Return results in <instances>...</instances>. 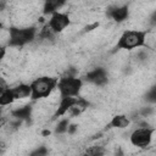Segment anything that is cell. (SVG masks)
Here are the masks:
<instances>
[{
    "instance_id": "cell-1",
    "label": "cell",
    "mask_w": 156,
    "mask_h": 156,
    "mask_svg": "<svg viewBox=\"0 0 156 156\" xmlns=\"http://www.w3.org/2000/svg\"><path fill=\"white\" fill-rule=\"evenodd\" d=\"M57 79L52 77H40L35 79L30 87V98L32 100H38L41 98H46L50 93L57 87Z\"/></svg>"
},
{
    "instance_id": "cell-2",
    "label": "cell",
    "mask_w": 156,
    "mask_h": 156,
    "mask_svg": "<svg viewBox=\"0 0 156 156\" xmlns=\"http://www.w3.org/2000/svg\"><path fill=\"white\" fill-rule=\"evenodd\" d=\"M146 32L144 30H126L117 41L116 49L133 50L145 44Z\"/></svg>"
},
{
    "instance_id": "cell-3",
    "label": "cell",
    "mask_w": 156,
    "mask_h": 156,
    "mask_svg": "<svg viewBox=\"0 0 156 156\" xmlns=\"http://www.w3.org/2000/svg\"><path fill=\"white\" fill-rule=\"evenodd\" d=\"M35 32H37L35 27H27V28L11 27L9 45L10 46H23L34 39Z\"/></svg>"
},
{
    "instance_id": "cell-4",
    "label": "cell",
    "mask_w": 156,
    "mask_h": 156,
    "mask_svg": "<svg viewBox=\"0 0 156 156\" xmlns=\"http://www.w3.org/2000/svg\"><path fill=\"white\" fill-rule=\"evenodd\" d=\"M82 79L76 78V77H69L66 76L61 78L57 82V88L60 90L61 98H74L79 94L80 88H82Z\"/></svg>"
},
{
    "instance_id": "cell-5",
    "label": "cell",
    "mask_w": 156,
    "mask_h": 156,
    "mask_svg": "<svg viewBox=\"0 0 156 156\" xmlns=\"http://www.w3.org/2000/svg\"><path fill=\"white\" fill-rule=\"evenodd\" d=\"M154 132H155L154 128H139L132 133L130 143L138 147H146L151 143Z\"/></svg>"
},
{
    "instance_id": "cell-6",
    "label": "cell",
    "mask_w": 156,
    "mask_h": 156,
    "mask_svg": "<svg viewBox=\"0 0 156 156\" xmlns=\"http://www.w3.org/2000/svg\"><path fill=\"white\" fill-rule=\"evenodd\" d=\"M69 17H68V15L67 13H61V12H55V13H52V16H51V18H50V21H49V28L52 30V32H55V33H57V32H61V30H63L68 24H69Z\"/></svg>"
},
{
    "instance_id": "cell-7",
    "label": "cell",
    "mask_w": 156,
    "mask_h": 156,
    "mask_svg": "<svg viewBox=\"0 0 156 156\" xmlns=\"http://www.w3.org/2000/svg\"><path fill=\"white\" fill-rule=\"evenodd\" d=\"M85 79L90 83L96 84V85H104L107 83V73H106L105 68L98 67V68L88 72L85 76Z\"/></svg>"
},
{
    "instance_id": "cell-8",
    "label": "cell",
    "mask_w": 156,
    "mask_h": 156,
    "mask_svg": "<svg viewBox=\"0 0 156 156\" xmlns=\"http://www.w3.org/2000/svg\"><path fill=\"white\" fill-rule=\"evenodd\" d=\"M128 15H129V9H128L127 5L110 7L108 11H107V16L111 17L116 22H123L124 20H127Z\"/></svg>"
},
{
    "instance_id": "cell-9",
    "label": "cell",
    "mask_w": 156,
    "mask_h": 156,
    "mask_svg": "<svg viewBox=\"0 0 156 156\" xmlns=\"http://www.w3.org/2000/svg\"><path fill=\"white\" fill-rule=\"evenodd\" d=\"M77 100H78V98H61L60 105H58L54 117H58V116L65 115L67 111L71 110L72 106H74L77 104Z\"/></svg>"
},
{
    "instance_id": "cell-10",
    "label": "cell",
    "mask_w": 156,
    "mask_h": 156,
    "mask_svg": "<svg viewBox=\"0 0 156 156\" xmlns=\"http://www.w3.org/2000/svg\"><path fill=\"white\" fill-rule=\"evenodd\" d=\"M11 115L16 119L26 121L27 123H30V116H32V106L30 105H24L22 107H18L11 112Z\"/></svg>"
},
{
    "instance_id": "cell-11",
    "label": "cell",
    "mask_w": 156,
    "mask_h": 156,
    "mask_svg": "<svg viewBox=\"0 0 156 156\" xmlns=\"http://www.w3.org/2000/svg\"><path fill=\"white\" fill-rule=\"evenodd\" d=\"M11 90H12V94H13L15 100L16 99H23V98L30 96V87L27 85V84H20V85L12 88Z\"/></svg>"
},
{
    "instance_id": "cell-12",
    "label": "cell",
    "mask_w": 156,
    "mask_h": 156,
    "mask_svg": "<svg viewBox=\"0 0 156 156\" xmlns=\"http://www.w3.org/2000/svg\"><path fill=\"white\" fill-rule=\"evenodd\" d=\"M65 4V1H58V0H48L44 4V13H55L58 7H61Z\"/></svg>"
},
{
    "instance_id": "cell-13",
    "label": "cell",
    "mask_w": 156,
    "mask_h": 156,
    "mask_svg": "<svg viewBox=\"0 0 156 156\" xmlns=\"http://www.w3.org/2000/svg\"><path fill=\"white\" fill-rule=\"evenodd\" d=\"M110 124L112 127H116V128H126L129 124V118L124 115H117L112 118Z\"/></svg>"
},
{
    "instance_id": "cell-14",
    "label": "cell",
    "mask_w": 156,
    "mask_h": 156,
    "mask_svg": "<svg viewBox=\"0 0 156 156\" xmlns=\"http://www.w3.org/2000/svg\"><path fill=\"white\" fill-rule=\"evenodd\" d=\"M15 100L13 98V94H12V90L10 88H6L2 94L0 95V106H6V105H10L12 104Z\"/></svg>"
},
{
    "instance_id": "cell-15",
    "label": "cell",
    "mask_w": 156,
    "mask_h": 156,
    "mask_svg": "<svg viewBox=\"0 0 156 156\" xmlns=\"http://www.w3.org/2000/svg\"><path fill=\"white\" fill-rule=\"evenodd\" d=\"M68 124H69V121H68L67 118H65V119H61V121L58 122V124L56 126V129H55V132H56L57 134H61V133H65V132H67Z\"/></svg>"
},
{
    "instance_id": "cell-16",
    "label": "cell",
    "mask_w": 156,
    "mask_h": 156,
    "mask_svg": "<svg viewBox=\"0 0 156 156\" xmlns=\"http://www.w3.org/2000/svg\"><path fill=\"white\" fill-rule=\"evenodd\" d=\"M46 155H48V149L45 146H39L38 149L33 150L29 156H46Z\"/></svg>"
},
{
    "instance_id": "cell-17",
    "label": "cell",
    "mask_w": 156,
    "mask_h": 156,
    "mask_svg": "<svg viewBox=\"0 0 156 156\" xmlns=\"http://www.w3.org/2000/svg\"><path fill=\"white\" fill-rule=\"evenodd\" d=\"M51 37H52V30L49 28V26L44 27V28L41 29V32H40V38L49 39V38H51Z\"/></svg>"
},
{
    "instance_id": "cell-18",
    "label": "cell",
    "mask_w": 156,
    "mask_h": 156,
    "mask_svg": "<svg viewBox=\"0 0 156 156\" xmlns=\"http://www.w3.org/2000/svg\"><path fill=\"white\" fill-rule=\"evenodd\" d=\"M146 100L151 101V102H155L156 101V89L152 88L147 94H146Z\"/></svg>"
},
{
    "instance_id": "cell-19",
    "label": "cell",
    "mask_w": 156,
    "mask_h": 156,
    "mask_svg": "<svg viewBox=\"0 0 156 156\" xmlns=\"http://www.w3.org/2000/svg\"><path fill=\"white\" fill-rule=\"evenodd\" d=\"M152 113H154V108L152 107H144V108L140 110V115L144 116V117H147V116H150Z\"/></svg>"
},
{
    "instance_id": "cell-20",
    "label": "cell",
    "mask_w": 156,
    "mask_h": 156,
    "mask_svg": "<svg viewBox=\"0 0 156 156\" xmlns=\"http://www.w3.org/2000/svg\"><path fill=\"white\" fill-rule=\"evenodd\" d=\"M76 130H77V124H68V128H67L68 134H74Z\"/></svg>"
},
{
    "instance_id": "cell-21",
    "label": "cell",
    "mask_w": 156,
    "mask_h": 156,
    "mask_svg": "<svg viewBox=\"0 0 156 156\" xmlns=\"http://www.w3.org/2000/svg\"><path fill=\"white\" fill-rule=\"evenodd\" d=\"M5 54H6V49H5V46L0 45V60H2V58H4Z\"/></svg>"
},
{
    "instance_id": "cell-22",
    "label": "cell",
    "mask_w": 156,
    "mask_h": 156,
    "mask_svg": "<svg viewBox=\"0 0 156 156\" xmlns=\"http://www.w3.org/2000/svg\"><path fill=\"white\" fill-rule=\"evenodd\" d=\"M98 26H99V23H94V24H91V26H87V27L84 28V30H85V32H89V30H91V29L96 28Z\"/></svg>"
},
{
    "instance_id": "cell-23",
    "label": "cell",
    "mask_w": 156,
    "mask_h": 156,
    "mask_svg": "<svg viewBox=\"0 0 156 156\" xmlns=\"http://www.w3.org/2000/svg\"><path fill=\"white\" fill-rule=\"evenodd\" d=\"M43 135H44V136H46V135H50V130H48V129L43 130Z\"/></svg>"
},
{
    "instance_id": "cell-24",
    "label": "cell",
    "mask_w": 156,
    "mask_h": 156,
    "mask_svg": "<svg viewBox=\"0 0 156 156\" xmlns=\"http://www.w3.org/2000/svg\"><path fill=\"white\" fill-rule=\"evenodd\" d=\"M5 89H6V88H4V85H0V95L2 94V91H4Z\"/></svg>"
},
{
    "instance_id": "cell-25",
    "label": "cell",
    "mask_w": 156,
    "mask_h": 156,
    "mask_svg": "<svg viewBox=\"0 0 156 156\" xmlns=\"http://www.w3.org/2000/svg\"><path fill=\"white\" fill-rule=\"evenodd\" d=\"M1 150H2V146H0V154H1Z\"/></svg>"
},
{
    "instance_id": "cell-26",
    "label": "cell",
    "mask_w": 156,
    "mask_h": 156,
    "mask_svg": "<svg viewBox=\"0 0 156 156\" xmlns=\"http://www.w3.org/2000/svg\"><path fill=\"white\" fill-rule=\"evenodd\" d=\"M93 156H102V155H93Z\"/></svg>"
},
{
    "instance_id": "cell-27",
    "label": "cell",
    "mask_w": 156,
    "mask_h": 156,
    "mask_svg": "<svg viewBox=\"0 0 156 156\" xmlns=\"http://www.w3.org/2000/svg\"><path fill=\"white\" fill-rule=\"evenodd\" d=\"M0 116H1V107H0Z\"/></svg>"
}]
</instances>
